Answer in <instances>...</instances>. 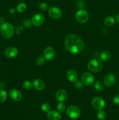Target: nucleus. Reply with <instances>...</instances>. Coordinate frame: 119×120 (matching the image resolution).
Masks as SVG:
<instances>
[{"mask_svg": "<svg viewBox=\"0 0 119 120\" xmlns=\"http://www.w3.org/2000/svg\"><path fill=\"white\" fill-rule=\"evenodd\" d=\"M65 45L70 52L74 54L80 52L84 48V43L82 40L74 34H71L66 36Z\"/></svg>", "mask_w": 119, "mask_h": 120, "instance_id": "nucleus-1", "label": "nucleus"}, {"mask_svg": "<svg viewBox=\"0 0 119 120\" xmlns=\"http://www.w3.org/2000/svg\"><path fill=\"white\" fill-rule=\"evenodd\" d=\"M1 34L5 39H10L14 34V28L10 23L4 22L1 26Z\"/></svg>", "mask_w": 119, "mask_h": 120, "instance_id": "nucleus-2", "label": "nucleus"}, {"mask_svg": "<svg viewBox=\"0 0 119 120\" xmlns=\"http://www.w3.org/2000/svg\"><path fill=\"white\" fill-rule=\"evenodd\" d=\"M103 68V63L100 60L94 59L90 61L88 64V68L92 72H99L101 71Z\"/></svg>", "mask_w": 119, "mask_h": 120, "instance_id": "nucleus-3", "label": "nucleus"}, {"mask_svg": "<svg viewBox=\"0 0 119 120\" xmlns=\"http://www.w3.org/2000/svg\"><path fill=\"white\" fill-rule=\"evenodd\" d=\"M66 114L68 117L71 119H78L81 115V111L80 109L75 105H71L67 108L66 110Z\"/></svg>", "mask_w": 119, "mask_h": 120, "instance_id": "nucleus-4", "label": "nucleus"}, {"mask_svg": "<svg viewBox=\"0 0 119 120\" xmlns=\"http://www.w3.org/2000/svg\"><path fill=\"white\" fill-rule=\"evenodd\" d=\"M76 19L78 22L81 23H85L89 19V14L84 9L78 10L76 13Z\"/></svg>", "mask_w": 119, "mask_h": 120, "instance_id": "nucleus-5", "label": "nucleus"}, {"mask_svg": "<svg viewBox=\"0 0 119 120\" xmlns=\"http://www.w3.org/2000/svg\"><path fill=\"white\" fill-rule=\"evenodd\" d=\"M81 82L85 86H91L94 83V77L91 73L85 72L81 76Z\"/></svg>", "mask_w": 119, "mask_h": 120, "instance_id": "nucleus-6", "label": "nucleus"}, {"mask_svg": "<svg viewBox=\"0 0 119 120\" xmlns=\"http://www.w3.org/2000/svg\"><path fill=\"white\" fill-rule=\"evenodd\" d=\"M92 105L96 110H102L105 106V101L100 97H94L92 100Z\"/></svg>", "mask_w": 119, "mask_h": 120, "instance_id": "nucleus-7", "label": "nucleus"}, {"mask_svg": "<svg viewBox=\"0 0 119 120\" xmlns=\"http://www.w3.org/2000/svg\"><path fill=\"white\" fill-rule=\"evenodd\" d=\"M49 15L52 19H59L62 15V11L57 7H52L49 9Z\"/></svg>", "mask_w": 119, "mask_h": 120, "instance_id": "nucleus-8", "label": "nucleus"}, {"mask_svg": "<svg viewBox=\"0 0 119 120\" xmlns=\"http://www.w3.org/2000/svg\"><path fill=\"white\" fill-rule=\"evenodd\" d=\"M55 50L51 46L47 47L44 51V58L47 60H51L54 57Z\"/></svg>", "mask_w": 119, "mask_h": 120, "instance_id": "nucleus-9", "label": "nucleus"}, {"mask_svg": "<svg viewBox=\"0 0 119 120\" xmlns=\"http://www.w3.org/2000/svg\"><path fill=\"white\" fill-rule=\"evenodd\" d=\"M44 20H45V18L43 15L41 14H37L33 16L32 19V22L35 26H38L42 25L44 23Z\"/></svg>", "mask_w": 119, "mask_h": 120, "instance_id": "nucleus-10", "label": "nucleus"}, {"mask_svg": "<svg viewBox=\"0 0 119 120\" xmlns=\"http://www.w3.org/2000/svg\"><path fill=\"white\" fill-rule=\"evenodd\" d=\"M9 94L11 99H12L14 101H21L22 100V97H23L21 91L19 90H16V89H12L9 91Z\"/></svg>", "mask_w": 119, "mask_h": 120, "instance_id": "nucleus-11", "label": "nucleus"}, {"mask_svg": "<svg viewBox=\"0 0 119 120\" xmlns=\"http://www.w3.org/2000/svg\"><path fill=\"white\" fill-rule=\"evenodd\" d=\"M116 81V76L113 73H108L104 79V83L107 87H111L114 84Z\"/></svg>", "mask_w": 119, "mask_h": 120, "instance_id": "nucleus-12", "label": "nucleus"}, {"mask_svg": "<svg viewBox=\"0 0 119 120\" xmlns=\"http://www.w3.org/2000/svg\"><path fill=\"white\" fill-rule=\"evenodd\" d=\"M18 55V50L16 48L9 47L5 51V55L8 58H14Z\"/></svg>", "mask_w": 119, "mask_h": 120, "instance_id": "nucleus-13", "label": "nucleus"}, {"mask_svg": "<svg viewBox=\"0 0 119 120\" xmlns=\"http://www.w3.org/2000/svg\"><path fill=\"white\" fill-rule=\"evenodd\" d=\"M68 95V94L66 90L64 89H61L56 93V98L58 101L63 102L67 99Z\"/></svg>", "mask_w": 119, "mask_h": 120, "instance_id": "nucleus-14", "label": "nucleus"}, {"mask_svg": "<svg viewBox=\"0 0 119 120\" xmlns=\"http://www.w3.org/2000/svg\"><path fill=\"white\" fill-rule=\"evenodd\" d=\"M47 117L49 120H61V115L59 111L51 110L48 112Z\"/></svg>", "mask_w": 119, "mask_h": 120, "instance_id": "nucleus-15", "label": "nucleus"}, {"mask_svg": "<svg viewBox=\"0 0 119 120\" xmlns=\"http://www.w3.org/2000/svg\"><path fill=\"white\" fill-rule=\"evenodd\" d=\"M67 79L72 83H75L78 80V73L74 70H69L66 74Z\"/></svg>", "mask_w": 119, "mask_h": 120, "instance_id": "nucleus-16", "label": "nucleus"}, {"mask_svg": "<svg viewBox=\"0 0 119 120\" xmlns=\"http://www.w3.org/2000/svg\"><path fill=\"white\" fill-rule=\"evenodd\" d=\"M33 86L36 89V90H43L45 87V83L42 80L37 79L34 80L33 82Z\"/></svg>", "mask_w": 119, "mask_h": 120, "instance_id": "nucleus-17", "label": "nucleus"}, {"mask_svg": "<svg viewBox=\"0 0 119 120\" xmlns=\"http://www.w3.org/2000/svg\"><path fill=\"white\" fill-rule=\"evenodd\" d=\"M112 54L108 50H104L100 53V58L103 61H108L110 59Z\"/></svg>", "mask_w": 119, "mask_h": 120, "instance_id": "nucleus-18", "label": "nucleus"}, {"mask_svg": "<svg viewBox=\"0 0 119 120\" xmlns=\"http://www.w3.org/2000/svg\"><path fill=\"white\" fill-rule=\"evenodd\" d=\"M115 19L113 16H108L106 18L104 21V23L107 27H111L113 26L115 23Z\"/></svg>", "mask_w": 119, "mask_h": 120, "instance_id": "nucleus-19", "label": "nucleus"}, {"mask_svg": "<svg viewBox=\"0 0 119 120\" xmlns=\"http://www.w3.org/2000/svg\"><path fill=\"white\" fill-rule=\"evenodd\" d=\"M7 98V93L5 90H0V103H2L5 101Z\"/></svg>", "mask_w": 119, "mask_h": 120, "instance_id": "nucleus-20", "label": "nucleus"}, {"mask_svg": "<svg viewBox=\"0 0 119 120\" xmlns=\"http://www.w3.org/2000/svg\"><path fill=\"white\" fill-rule=\"evenodd\" d=\"M107 117V113L106 111L103 110H99V111L97 113V117L100 120H103Z\"/></svg>", "mask_w": 119, "mask_h": 120, "instance_id": "nucleus-21", "label": "nucleus"}, {"mask_svg": "<svg viewBox=\"0 0 119 120\" xmlns=\"http://www.w3.org/2000/svg\"><path fill=\"white\" fill-rule=\"evenodd\" d=\"M27 5L24 2H21L17 6V10L19 12H23L26 9Z\"/></svg>", "mask_w": 119, "mask_h": 120, "instance_id": "nucleus-22", "label": "nucleus"}, {"mask_svg": "<svg viewBox=\"0 0 119 120\" xmlns=\"http://www.w3.org/2000/svg\"><path fill=\"white\" fill-rule=\"evenodd\" d=\"M41 110L44 112H48L50 110V105L49 103H44L41 106Z\"/></svg>", "mask_w": 119, "mask_h": 120, "instance_id": "nucleus-23", "label": "nucleus"}, {"mask_svg": "<svg viewBox=\"0 0 119 120\" xmlns=\"http://www.w3.org/2000/svg\"><path fill=\"white\" fill-rule=\"evenodd\" d=\"M94 87H95L96 90H98V91H102L104 89V85L102 82L100 81H97L94 84Z\"/></svg>", "mask_w": 119, "mask_h": 120, "instance_id": "nucleus-24", "label": "nucleus"}, {"mask_svg": "<svg viewBox=\"0 0 119 120\" xmlns=\"http://www.w3.org/2000/svg\"><path fill=\"white\" fill-rule=\"evenodd\" d=\"M65 108H66L65 104L64 103H63V102H60L57 104V109L59 112H63V111H64L65 110Z\"/></svg>", "mask_w": 119, "mask_h": 120, "instance_id": "nucleus-25", "label": "nucleus"}, {"mask_svg": "<svg viewBox=\"0 0 119 120\" xmlns=\"http://www.w3.org/2000/svg\"><path fill=\"white\" fill-rule=\"evenodd\" d=\"M33 86V83L30 81H26L23 84V87L25 90H29Z\"/></svg>", "mask_w": 119, "mask_h": 120, "instance_id": "nucleus-26", "label": "nucleus"}, {"mask_svg": "<svg viewBox=\"0 0 119 120\" xmlns=\"http://www.w3.org/2000/svg\"><path fill=\"white\" fill-rule=\"evenodd\" d=\"M36 63L38 66H43L45 63V59L42 57H38L36 59Z\"/></svg>", "mask_w": 119, "mask_h": 120, "instance_id": "nucleus-27", "label": "nucleus"}, {"mask_svg": "<svg viewBox=\"0 0 119 120\" xmlns=\"http://www.w3.org/2000/svg\"><path fill=\"white\" fill-rule=\"evenodd\" d=\"M39 8L40 10H42V11H46L47 10L49 9V6L45 2H43V3L40 4L39 6Z\"/></svg>", "mask_w": 119, "mask_h": 120, "instance_id": "nucleus-28", "label": "nucleus"}, {"mask_svg": "<svg viewBox=\"0 0 119 120\" xmlns=\"http://www.w3.org/2000/svg\"><path fill=\"white\" fill-rule=\"evenodd\" d=\"M74 86L77 89H80L82 87V82L77 81L75 83H74Z\"/></svg>", "mask_w": 119, "mask_h": 120, "instance_id": "nucleus-29", "label": "nucleus"}, {"mask_svg": "<svg viewBox=\"0 0 119 120\" xmlns=\"http://www.w3.org/2000/svg\"><path fill=\"white\" fill-rule=\"evenodd\" d=\"M113 101L114 104H119V95H116L113 98Z\"/></svg>", "mask_w": 119, "mask_h": 120, "instance_id": "nucleus-30", "label": "nucleus"}, {"mask_svg": "<svg viewBox=\"0 0 119 120\" xmlns=\"http://www.w3.org/2000/svg\"><path fill=\"white\" fill-rule=\"evenodd\" d=\"M85 3L84 1H79L77 3V6L80 8H83L85 7Z\"/></svg>", "mask_w": 119, "mask_h": 120, "instance_id": "nucleus-31", "label": "nucleus"}, {"mask_svg": "<svg viewBox=\"0 0 119 120\" xmlns=\"http://www.w3.org/2000/svg\"><path fill=\"white\" fill-rule=\"evenodd\" d=\"M32 23V21H30V20L29 19H27L24 22V25L25 26L28 27V28H29V27H30V26H31Z\"/></svg>", "mask_w": 119, "mask_h": 120, "instance_id": "nucleus-32", "label": "nucleus"}, {"mask_svg": "<svg viewBox=\"0 0 119 120\" xmlns=\"http://www.w3.org/2000/svg\"><path fill=\"white\" fill-rule=\"evenodd\" d=\"M9 12L10 13V14H14L15 12V9L14 8H11L9 9Z\"/></svg>", "mask_w": 119, "mask_h": 120, "instance_id": "nucleus-33", "label": "nucleus"}, {"mask_svg": "<svg viewBox=\"0 0 119 120\" xmlns=\"http://www.w3.org/2000/svg\"><path fill=\"white\" fill-rule=\"evenodd\" d=\"M0 22L2 23H4L5 22L4 18L3 16H1V17H0Z\"/></svg>", "mask_w": 119, "mask_h": 120, "instance_id": "nucleus-34", "label": "nucleus"}, {"mask_svg": "<svg viewBox=\"0 0 119 120\" xmlns=\"http://www.w3.org/2000/svg\"><path fill=\"white\" fill-rule=\"evenodd\" d=\"M116 21H117V22L118 23H119V14H118L117 15V16H116Z\"/></svg>", "mask_w": 119, "mask_h": 120, "instance_id": "nucleus-35", "label": "nucleus"}, {"mask_svg": "<svg viewBox=\"0 0 119 120\" xmlns=\"http://www.w3.org/2000/svg\"></svg>", "mask_w": 119, "mask_h": 120, "instance_id": "nucleus-36", "label": "nucleus"}]
</instances>
